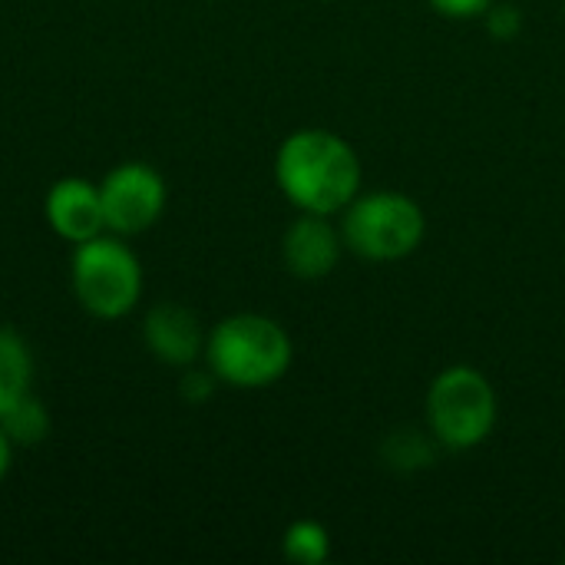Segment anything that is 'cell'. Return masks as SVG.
Returning a JSON list of instances; mask_svg holds the SVG:
<instances>
[{
	"mask_svg": "<svg viewBox=\"0 0 565 565\" xmlns=\"http://www.w3.org/2000/svg\"><path fill=\"white\" fill-rule=\"evenodd\" d=\"M275 182L298 212L341 215L361 192V159L331 129H295L275 152Z\"/></svg>",
	"mask_w": 565,
	"mask_h": 565,
	"instance_id": "1",
	"label": "cell"
},
{
	"mask_svg": "<svg viewBox=\"0 0 565 565\" xmlns=\"http://www.w3.org/2000/svg\"><path fill=\"white\" fill-rule=\"evenodd\" d=\"M205 367L218 377V384L238 391H262L278 384L291 361L295 344L281 321L255 311H238L222 318L205 334Z\"/></svg>",
	"mask_w": 565,
	"mask_h": 565,
	"instance_id": "2",
	"label": "cell"
},
{
	"mask_svg": "<svg viewBox=\"0 0 565 565\" xmlns=\"http://www.w3.org/2000/svg\"><path fill=\"white\" fill-rule=\"evenodd\" d=\"M70 285L86 315L99 321H119L142 298V262L122 235L103 232L73 245Z\"/></svg>",
	"mask_w": 565,
	"mask_h": 565,
	"instance_id": "3",
	"label": "cell"
},
{
	"mask_svg": "<svg viewBox=\"0 0 565 565\" xmlns=\"http://www.w3.org/2000/svg\"><path fill=\"white\" fill-rule=\"evenodd\" d=\"M341 235L344 248L364 262H401L420 248L427 235V215L407 192H358L341 212Z\"/></svg>",
	"mask_w": 565,
	"mask_h": 565,
	"instance_id": "4",
	"label": "cell"
},
{
	"mask_svg": "<svg viewBox=\"0 0 565 565\" xmlns=\"http://www.w3.org/2000/svg\"><path fill=\"white\" fill-rule=\"evenodd\" d=\"M427 430L447 450L480 447L500 417V397L490 377L470 364L440 371L427 387Z\"/></svg>",
	"mask_w": 565,
	"mask_h": 565,
	"instance_id": "5",
	"label": "cell"
},
{
	"mask_svg": "<svg viewBox=\"0 0 565 565\" xmlns=\"http://www.w3.org/2000/svg\"><path fill=\"white\" fill-rule=\"evenodd\" d=\"M99 199H103V215H106V232L132 238L149 232L169 202L166 179L156 166L129 159L113 166L103 182H99Z\"/></svg>",
	"mask_w": 565,
	"mask_h": 565,
	"instance_id": "6",
	"label": "cell"
},
{
	"mask_svg": "<svg viewBox=\"0 0 565 565\" xmlns=\"http://www.w3.org/2000/svg\"><path fill=\"white\" fill-rule=\"evenodd\" d=\"M344 255L341 225L331 215L298 212V218L285 228L281 238V262L298 281H321L328 278Z\"/></svg>",
	"mask_w": 565,
	"mask_h": 565,
	"instance_id": "7",
	"label": "cell"
},
{
	"mask_svg": "<svg viewBox=\"0 0 565 565\" xmlns=\"http://www.w3.org/2000/svg\"><path fill=\"white\" fill-rule=\"evenodd\" d=\"M43 218L50 232L70 245L89 242L106 232L99 182H89L83 175H63L46 189L43 199Z\"/></svg>",
	"mask_w": 565,
	"mask_h": 565,
	"instance_id": "8",
	"label": "cell"
},
{
	"mask_svg": "<svg viewBox=\"0 0 565 565\" xmlns=\"http://www.w3.org/2000/svg\"><path fill=\"white\" fill-rule=\"evenodd\" d=\"M142 341L149 354L169 367H192L205 354V331L199 315L175 301H159L146 311Z\"/></svg>",
	"mask_w": 565,
	"mask_h": 565,
	"instance_id": "9",
	"label": "cell"
},
{
	"mask_svg": "<svg viewBox=\"0 0 565 565\" xmlns=\"http://www.w3.org/2000/svg\"><path fill=\"white\" fill-rule=\"evenodd\" d=\"M33 381V354L30 344L13 331L0 324V414L30 391Z\"/></svg>",
	"mask_w": 565,
	"mask_h": 565,
	"instance_id": "10",
	"label": "cell"
},
{
	"mask_svg": "<svg viewBox=\"0 0 565 565\" xmlns=\"http://www.w3.org/2000/svg\"><path fill=\"white\" fill-rule=\"evenodd\" d=\"M0 427L13 440V447H33L40 440H46V434H50V414H46L43 401L33 391H26L23 397H17L0 414Z\"/></svg>",
	"mask_w": 565,
	"mask_h": 565,
	"instance_id": "11",
	"label": "cell"
},
{
	"mask_svg": "<svg viewBox=\"0 0 565 565\" xmlns=\"http://www.w3.org/2000/svg\"><path fill=\"white\" fill-rule=\"evenodd\" d=\"M281 553L288 563L321 565L331 556V533L318 520H295L281 536Z\"/></svg>",
	"mask_w": 565,
	"mask_h": 565,
	"instance_id": "12",
	"label": "cell"
},
{
	"mask_svg": "<svg viewBox=\"0 0 565 565\" xmlns=\"http://www.w3.org/2000/svg\"><path fill=\"white\" fill-rule=\"evenodd\" d=\"M434 434L427 430H397L384 444V457L397 470H420L434 463Z\"/></svg>",
	"mask_w": 565,
	"mask_h": 565,
	"instance_id": "13",
	"label": "cell"
},
{
	"mask_svg": "<svg viewBox=\"0 0 565 565\" xmlns=\"http://www.w3.org/2000/svg\"><path fill=\"white\" fill-rule=\"evenodd\" d=\"M483 23H487V33L500 43H510L523 33V10L516 3H490L487 13H483Z\"/></svg>",
	"mask_w": 565,
	"mask_h": 565,
	"instance_id": "14",
	"label": "cell"
},
{
	"mask_svg": "<svg viewBox=\"0 0 565 565\" xmlns=\"http://www.w3.org/2000/svg\"><path fill=\"white\" fill-rule=\"evenodd\" d=\"M215 384H218V377H215L209 367H205V371H195V364H192V367H185V377H182V384H179V394H182V401H189V404H202V401L212 397Z\"/></svg>",
	"mask_w": 565,
	"mask_h": 565,
	"instance_id": "15",
	"label": "cell"
},
{
	"mask_svg": "<svg viewBox=\"0 0 565 565\" xmlns=\"http://www.w3.org/2000/svg\"><path fill=\"white\" fill-rule=\"evenodd\" d=\"M434 13L447 17V20H477L487 13V7L493 0H427Z\"/></svg>",
	"mask_w": 565,
	"mask_h": 565,
	"instance_id": "16",
	"label": "cell"
},
{
	"mask_svg": "<svg viewBox=\"0 0 565 565\" xmlns=\"http://www.w3.org/2000/svg\"><path fill=\"white\" fill-rule=\"evenodd\" d=\"M10 463H13V440L3 434V427H0V483L7 480V473H10Z\"/></svg>",
	"mask_w": 565,
	"mask_h": 565,
	"instance_id": "17",
	"label": "cell"
}]
</instances>
